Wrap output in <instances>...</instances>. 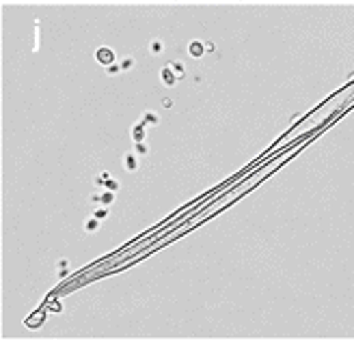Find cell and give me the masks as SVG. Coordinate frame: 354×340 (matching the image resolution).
<instances>
[{"mask_svg": "<svg viewBox=\"0 0 354 340\" xmlns=\"http://www.w3.org/2000/svg\"><path fill=\"white\" fill-rule=\"evenodd\" d=\"M100 59H102V61H111V52H104V50H102V52H100Z\"/></svg>", "mask_w": 354, "mask_h": 340, "instance_id": "1", "label": "cell"}]
</instances>
